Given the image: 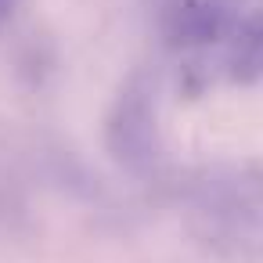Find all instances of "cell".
Instances as JSON below:
<instances>
[]
</instances>
